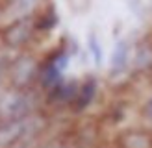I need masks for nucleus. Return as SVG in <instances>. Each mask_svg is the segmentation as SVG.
<instances>
[{
    "instance_id": "nucleus-6",
    "label": "nucleus",
    "mask_w": 152,
    "mask_h": 148,
    "mask_svg": "<svg viewBox=\"0 0 152 148\" xmlns=\"http://www.w3.org/2000/svg\"><path fill=\"white\" fill-rule=\"evenodd\" d=\"M96 89H98V83L95 78H87L86 81H82L80 87H78V93H76V98L72 102V111L76 113H82L86 111L91 104H93L95 96H96Z\"/></svg>"
},
{
    "instance_id": "nucleus-8",
    "label": "nucleus",
    "mask_w": 152,
    "mask_h": 148,
    "mask_svg": "<svg viewBox=\"0 0 152 148\" xmlns=\"http://www.w3.org/2000/svg\"><path fill=\"white\" fill-rule=\"evenodd\" d=\"M4 7V17L6 20L17 19V17H26V15H34L37 11V4L39 0H0Z\"/></svg>"
},
{
    "instance_id": "nucleus-9",
    "label": "nucleus",
    "mask_w": 152,
    "mask_h": 148,
    "mask_svg": "<svg viewBox=\"0 0 152 148\" xmlns=\"http://www.w3.org/2000/svg\"><path fill=\"white\" fill-rule=\"evenodd\" d=\"M128 65H130V44H128V41H119L111 54L110 70L113 76H117L128 69Z\"/></svg>"
},
{
    "instance_id": "nucleus-2",
    "label": "nucleus",
    "mask_w": 152,
    "mask_h": 148,
    "mask_svg": "<svg viewBox=\"0 0 152 148\" xmlns=\"http://www.w3.org/2000/svg\"><path fill=\"white\" fill-rule=\"evenodd\" d=\"M41 91L34 87H11L6 85L0 91V118L26 117L41 109Z\"/></svg>"
},
{
    "instance_id": "nucleus-15",
    "label": "nucleus",
    "mask_w": 152,
    "mask_h": 148,
    "mask_svg": "<svg viewBox=\"0 0 152 148\" xmlns=\"http://www.w3.org/2000/svg\"><path fill=\"white\" fill-rule=\"evenodd\" d=\"M4 20H6V17H4V7H2V2H0V26L4 24Z\"/></svg>"
},
{
    "instance_id": "nucleus-1",
    "label": "nucleus",
    "mask_w": 152,
    "mask_h": 148,
    "mask_svg": "<svg viewBox=\"0 0 152 148\" xmlns=\"http://www.w3.org/2000/svg\"><path fill=\"white\" fill-rule=\"evenodd\" d=\"M47 128L48 118L41 111L17 118H0V148H35Z\"/></svg>"
},
{
    "instance_id": "nucleus-5",
    "label": "nucleus",
    "mask_w": 152,
    "mask_h": 148,
    "mask_svg": "<svg viewBox=\"0 0 152 148\" xmlns=\"http://www.w3.org/2000/svg\"><path fill=\"white\" fill-rule=\"evenodd\" d=\"M78 87H80V83L74 80H71V81L61 80L59 83H56L52 89H48L45 93V102L54 107H65V106L71 107L76 98V93H78Z\"/></svg>"
},
{
    "instance_id": "nucleus-11",
    "label": "nucleus",
    "mask_w": 152,
    "mask_h": 148,
    "mask_svg": "<svg viewBox=\"0 0 152 148\" xmlns=\"http://www.w3.org/2000/svg\"><path fill=\"white\" fill-rule=\"evenodd\" d=\"M34 22H35V32L37 33H48L56 28L58 24V13L52 6H48L47 9H43L41 13H34Z\"/></svg>"
},
{
    "instance_id": "nucleus-12",
    "label": "nucleus",
    "mask_w": 152,
    "mask_h": 148,
    "mask_svg": "<svg viewBox=\"0 0 152 148\" xmlns=\"http://www.w3.org/2000/svg\"><path fill=\"white\" fill-rule=\"evenodd\" d=\"M15 54L17 52H11V50H6V48L0 50V91L7 85V67H10Z\"/></svg>"
},
{
    "instance_id": "nucleus-3",
    "label": "nucleus",
    "mask_w": 152,
    "mask_h": 148,
    "mask_svg": "<svg viewBox=\"0 0 152 148\" xmlns=\"http://www.w3.org/2000/svg\"><path fill=\"white\" fill-rule=\"evenodd\" d=\"M35 35L37 32L34 15L4 20V24L0 26V44H2V48L11 52H22L34 41Z\"/></svg>"
},
{
    "instance_id": "nucleus-4",
    "label": "nucleus",
    "mask_w": 152,
    "mask_h": 148,
    "mask_svg": "<svg viewBox=\"0 0 152 148\" xmlns=\"http://www.w3.org/2000/svg\"><path fill=\"white\" fill-rule=\"evenodd\" d=\"M39 70V59L30 52H17L7 67V85L11 87H34Z\"/></svg>"
},
{
    "instance_id": "nucleus-13",
    "label": "nucleus",
    "mask_w": 152,
    "mask_h": 148,
    "mask_svg": "<svg viewBox=\"0 0 152 148\" xmlns=\"http://www.w3.org/2000/svg\"><path fill=\"white\" fill-rule=\"evenodd\" d=\"M87 46H89L91 54H93V57H95V63H96V65H100V63H102V48H100V43H98V39H96V35H95V33H91V35H89Z\"/></svg>"
},
{
    "instance_id": "nucleus-14",
    "label": "nucleus",
    "mask_w": 152,
    "mask_h": 148,
    "mask_svg": "<svg viewBox=\"0 0 152 148\" xmlns=\"http://www.w3.org/2000/svg\"><path fill=\"white\" fill-rule=\"evenodd\" d=\"M143 113H145V117H147V118H152V96L147 100L145 107H143Z\"/></svg>"
},
{
    "instance_id": "nucleus-10",
    "label": "nucleus",
    "mask_w": 152,
    "mask_h": 148,
    "mask_svg": "<svg viewBox=\"0 0 152 148\" xmlns=\"http://www.w3.org/2000/svg\"><path fill=\"white\" fill-rule=\"evenodd\" d=\"M132 63L137 72H148L152 69V43L143 41L137 44V48L134 52V57H132Z\"/></svg>"
},
{
    "instance_id": "nucleus-7",
    "label": "nucleus",
    "mask_w": 152,
    "mask_h": 148,
    "mask_svg": "<svg viewBox=\"0 0 152 148\" xmlns=\"http://www.w3.org/2000/svg\"><path fill=\"white\" fill-rule=\"evenodd\" d=\"M117 148H152V133L145 130H128L117 139Z\"/></svg>"
}]
</instances>
